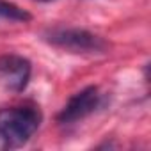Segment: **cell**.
<instances>
[{
	"mask_svg": "<svg viewBox=\"0 0 151 151\" xmlns=\"http://www.w3.org/2000/svg\"><path fill=\"white\" fill-rule=\"evenodd\" d=\"M45 39L71 53H103L107 43L84 29H52L45 34Z\"/></svg>",
	"mask_w": 151,
	"mask_h": 151,
	"instance_id": "2",
	"label": "cell"
},
{
	"mask_svg": "<svg viewBox=\"0 0 151 151\" xmlns=\"http://www.w3.org/2000/svg\"><path fill=\"white\" fill-rule=\"evenodd\" d=\"M100 103H101V94H100L98 87L89 86V87L78 91L77 94H73L68 100V103L64 105V109L57 116V121L62 124L77 123V121L91 116L100 107Z\"/></svg>",
	"mask_w": 151,
	"mask_h": 151,
	"instance_id": "3",
	"label": "cell"
},
{
	"mask_svg": "<svg viewBox=\"0 0 151 151\" xmlns=\"http://www.w3.org/2000/svg\"><path fill=\"white\" fill-rule=\"evenodd\" d=\"M0 18L6 20H13V22H29L30 14L23 9H20L18 6L6 2V0H0Z\"/></svg>",
	"mask_w": 151,
	"mask_h": 151,
	"instance_id": "5",
	"label": "cell"
},
{
	"mask_svg": "<svg viewBox=\"0 0 151 151\" xmlns=\"http://www.w3.org/2000/svg\"><path fill=\"white\" fill-rule=\"evenodd\" d=\"M39 2H50V0H39Z\"/></svg>",
	"mask_w": 151,
	"mask_h": 151,
	"instance_id": "6",
	"label": "cell"
},
{
	"mask_svg": "<svg viewBox=\"0 0 151 151\" xmlns=\"http://www.w3.org/2000/svg\"><path fill=\"white\" fill-rule=\"evenodd\" d=\"M30 73L32 66L25 57L14 53L0 55V84L7 91L22 93L30 80Z\"/></svg>",
	"mask_w": 151,
	"mask_h": 151,
	"instance_id": "4",
	"label": "cell"
},
{
	"mask_svg": "<svg viewBox=\"0 0 151 151\" xmlns=\"http://www.w3.org/2000/svg\"><path fill=\"white\" fill-rule=\"evenodd\" d=\"M41 112L36 107L18 105L0 110V140L9 147L25 144L39 128Z\"/></svg>",
	"mask_w": 151,
	"mask_h": 151,
	"instance_id": "1",
	"label": "cell"
}]
</instances>
